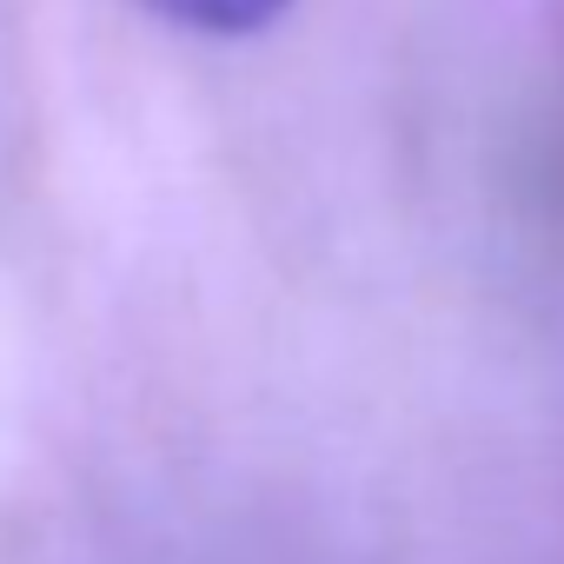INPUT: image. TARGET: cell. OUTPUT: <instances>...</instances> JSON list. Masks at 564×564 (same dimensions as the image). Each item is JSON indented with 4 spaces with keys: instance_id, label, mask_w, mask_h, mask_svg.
Masks as SVG:
<instances>
[{
    "instance_id": "1",
    "label": "cell",
    "mask_w": 564,
    "mask_h": 564,
    "mask_svg": "<svg viewBox=\"0 0 564 564\" xmlns=\"http://www.w3.org/2000/svg\"><path fill=\"white\" fill-rule=\"evenodd\" d=\"M140 8L173 21V28H193V34H259L286 14L293 0H140Z\"/></svg>"
}]
</instances>
